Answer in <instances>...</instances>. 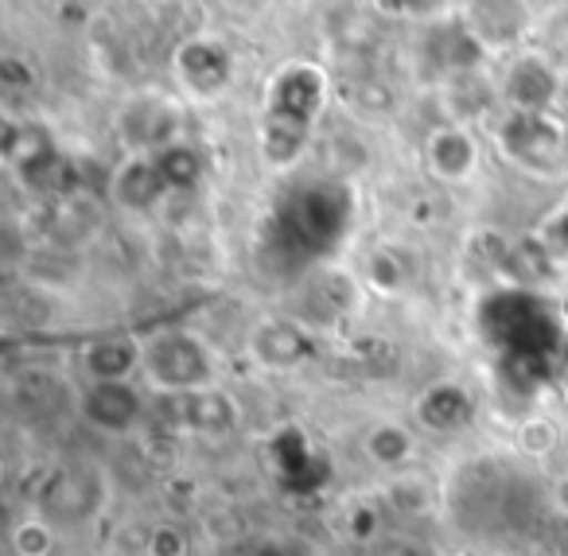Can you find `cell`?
<instances>
[{"label":"cell","instance_id":"1","mask_svg":"<svg viewBox=\"0 0 568 556\" xmlns=\"http://www.w3.org/2000/svg\"><path fill=\"white\" fill-rule=\"evenodd\" d=\"M479 327L503 354H545L560 346V323L534 292H490L479 307Z\"/></svg>","mask_w":568,"mask_h":556},{"label":"cell","instance_id":"2","mask_svg":"<svg viewBox=\"0 0 568 556\" xmlns=\"http://www.w3.org/2000/svg\"><path fill=\"white\" fill-rule=\"evenodd\" d=\"M351 219V199L339 183H312V188L296 191L281 211V230L276 242L293 257H316L327 253L339 234L347 230Z\"/></svg>","mask_w":568,"mask_h":556},{"label":"cell","instance_id":"3","mask_svg":"<svg viewBox=\"0 0 568 556\" xmlns=\"http://www.w3.org/2000/svg\"><path fill=\"white\" fill-rule=\"evenodd\" d=\"M141 370L149 374V382L156 385L164 397H175V393H199L211 390V354L187 331H168V335H156L144 343V362Z\"/></svg>","mask_w":568,"mask_h":556},{"label":"cell","instance_id":"4","mask_svg":"<svg viewBox=\"0 0 568 556\" xmlns=\"http://www.w3.org/2000/svg\"><path fill=\"white\" fill-rule=\"evenodd\" d=\"M498 144H503V152L514 164H521L526 172H537V175L560 172L568 160L565 129H560L549 113L510 110L498 121Z\"/></svg>","mask_w":568,"mask_h":556},{"label":"cell","instance_id":"5","mask_svg":"<svg viewBox=\"0 0 568 556\" xmlns=\"http://www.w3.org/2000/svg\"><path fill=\"white\" fill-rule=\"evenodd\" d=\"M327 98V79L320 67L293 63L284 67L268 87V125L296 129V133H312L320 110Z\"/></svg>","mask_w":568,"mask_h":556},{"label":"cell","instance_id":"6","mask_svg":"<svg viewBox=\"0 0 568 556\" xmlns=\"http://www.w3.org/2000/svg\"><path fill=\"white\" fill-rule=\"evenodd\" d=\"M175 79L187 94L195 98H219L234 82V55L222 40L211 36H195V40H183L175 48Z\"/></svg>","mask_w":568,"mask_h":556},{"label":"cell","instance_id":"7","mask_svg":"<svg viewBox=\"0 0 568 556\" xmlns=\"http://www.w3.org/2000/svg\"><path fill=\"white\" fill-rule=\"evenodd\" d=\"M164 416L175 428L199 432V436H226L237 428V401L222 390L175 393L164 401Z\"/></svg>","mask_w":568,"mask_h":556},{"label":"cell","instance_id":"8","mask_svg":"<svg viewBox=\"0 0 568 556\" xmlns=\"http://www.w3.org/2000/svg\"><path fill=\"white\" fill-rule=\"evenodd\" d=\"M40 506L55 522H82L102 506V475L94 467H67L43 486Z\"/></svg>","mask_w":568,"mask_h":556},{"label":"cell","instance_id":"9","mask_svg":"<svg viewBox=\"0 0 568 556\" xmlns=\"http://www.w3.org/2000/svg\"><path fill=\"white\" fill-rule=\"evenodd\" d=\"M144 413L141 393L129 382H90L87 393H82V416H87L90 428L110 432V436H121L129 432Z\"/></svg>","mask_w":568,"mask_h":556},{"label":"cell","instance_id":"10","mask_svg":"<svg viewBox=\"0 0 568 556\" xmlns=\"http://www.w3.org/2000/svg\"><path fill=\"white\" fill-rule=\"evenodd\" d=\"M250 351H253V358L268 370H296L316 354V343H312V335L301 323L265 320L250 335Z\"/></svg>","mask_w":568,"mask_h":556},{"label":"cell","instance_id":"11","mask_svg":"<svg viewBox=\"0 0 568 556\" xmlns=\"http://www.w3.org/2000/svg\"><path fill=\"white\" fill-rule=\"evenodd\" d=\"M506 98H510V110L518 113H549L557 102V74L537 55L518 59L506 74Z\"/></svg>","mask_w":568,"mask_h":556},{"label":"cell","instance_id":"12","mask_svg":"<svg viewBox=\"0 0 568 556\" xmlns=\"http://www.w3.org/2000/svg\"><path fill=\"white\" fill-rule=\"evenodd\" d=\"M425 156H428L433 175L444 183H464L467 175L475 172V164H479V149H475L471 133H464V129H456V125L436 129L425 144Z\"/></svg>","mask_w":568,"mask_h":556},{"label":"cell","instance_id":"13","mask_svg":"<svg viewBox=\"0 0 568 556\" xmlns=\"http://www.w3.org/2000/svg\"><path fill=\"white\" fill-rule=\"evenodd\" d=\"M164 180H160L156 164L149 156H136L129 164L118 168L113 175V199H118L121 211H133V214H149L152 206L164 199Z\"/></svg>","mask_w":568,"mask_h":556},{"label":"cell","instance_id":"14","mask_svg":"<svg viewBox=\"0 0 568 556\" xmlns=\"http://www.w3.org/2000/svg\"><path fill=\"white\" fill-rule=\"evenodd\" d=\"M471 413H475V405H471V397H467V390H459V385H452V382L428 385L417 401V421L433 432H459L464 424H471Z\"/></svg>","mask_w":568,"mask_h":556},{"label":"cell","instance_id":"15","mask_svg":"<svg viewBox=\"0 0 568 556\" xmlns=\"http://www.w3.org/2000/svg\"><path fill=\"white\" fill-rule=\"evenodd\" d=\"M144 362V346L133 338H102L82 354L90 382H129L136 366Z\"/></svg>","mask_w":568,"mask_h":556},{"label":"cell","instance_id":"16","mask_svg":"<svg viewBox=\"0 0 568 556\" xmlns=\"http://www.w3.org/2000/svg\"><path fill=\"white\" fill-rule=\"evenodd\" d=\"M498 374H503V385L514 393H537L541 385H549L552 377L560 374L557 362L545 358V354H503L498 362Z\"/></svg>","mask_w":568,"mask_h":556},{"label":"cell","instance_id":"17","mask_svg":"<svg viewBox=\"0 0 568 556\" xmlns=\"http://www.w3.org/2000/svg\"><path fill=\"white\" fill-rule=\"evenodd\" d=\"M152 164H156L168 191H191L203 180V156H199V149H191V144H183V141H172L168 149H160L156 156H152Z\"/></svg>","mask_w":568,"mask_h":556},{"label":"cell","instance_id":"18","mask_svg":"<svg viewBox=\"0 0 568 556\" xmlns=\"http://www.w3.org/2000/svg\"><path fill=\"white\" fill-rule=\"evenodd\" d=\"M20 172H24V180L32 183L36 191H48V195L67 199L74 188V164L55 149V144H48L40 156H32L28 164H20Z\"/></svg>","mask_w":568,"mask_h":556},{"label":"cell","instance_id":"19","mask_svg":"<svg viewBox=\"0 0 568 556\" xmlns=\"http://www.w3.org/2000/svg\"><path fill=\"white\" fill-rule=\"evenodd\" d=\"M366 455H371L378 467H402L413 455V436L402 424H378L366 436Z\"/></svg>","mask_w":568,"mask_h":556},{"label":"cell","instance_id":"20","mask_svg":"<svg viewBox=\"0 0 568 556\" xmlns=\"http://www.w3.org/2000/svg\"><path fill=\"white\" fill-rule=\"evenodd\" d=\"M304 144H308V133H296V129H284V125H268L261 129V152L273 168H288L301 160Z\"/></svg>","mask_w":568,"mask_h":556},{"label":"cell","instance_id":"21","mask_svg":"<svg viewBox=\"0 0 568 556\" xmlns=\"http://www.w3.org/2000/svg\"><path fill=\"white\" fill-rule=\"evenodd\" d=\"M440 67H448V71H475V67L483 63V43L475 32H467V28H448V40H444L440 48Z\"/></svg>","mask_w":568,"mask_h":556},{"label":"cell","instance_id":"22","mask_svg":"<svg viewBox=\"0 0 568 556\" xmlns=\"http://www.w3.org/2000/svg\"><path fill=\"white\" fill-rule=\"evenodd\" d=\"M12 548H17V556H51V548H55V529H51L48 522H24L17 525V533H12Z\"/></svg>","mask_w":568,"mask_h":556},{"label":"cell","instance_id":"23","mask_svg":"<svg viewBox=\"0 0 568 556\" xmlns=\"http://www.w3.org/2000/svg\"><path fill=\"white\" fill-rule=\"evenodd\" d=\"M366 281H371L378 292H397L405 284L402 261H397L394 253H386V250L371 253V257H366Z\"/></svg>","mask_w":568,"mask_h":556},{"label":"cell","instance_id":"24","mask_svg":"<svg viewBox=\"0 0 568 556\" xmlns=\"http://www.w3.org/2000/svg\"><path fill=\"white\" fill-rule=\"evenodd\" d=\"M389 502H394L397 514H425L428 502H433V491H428V483H420V478H397V483L389 486Z\"/></svg>","mask_w":568,"mask_h":556},{"label":"cell","instance_id":"25","mask_svg":"<svg viewBox=\"0 0 568 556\" xmlns=\"http://www.w3.org/2000/svg\"><path fill=\"white\" fill-rule=\"evenodd\" d=\"M557 428H552L549 421H526L521 424V436H518V444H521V452L526 455H537V459H541V455H549L552 447H557Z\"/></svg>","mask_w":568,"mask_h":556},{"label":"cell","instance_id":"26","mask_svg":"<svg viewBox=\"0 0 568 556\" xmlns=\"http://www.w3.org/2000/svg\"><path fill=\"white\" fill-rule=\"evenodd\" d=\"M144 553L149 556H183L187 553V537H183L180 525H156V529L149 533V545H144Z\"/></svg>","mask_w":568,"mask_h":556},{"label":"cell","instance_id":"27","mask_svg":"<svg viewBox=\"0 0 568 556\" xmlns=\"http://www.w3.org/2000/svg\"><path fill=\"white\" fill-rule=\"evenodd\" d=\"M541 242L549 245V253L552 257H568V211H560L557 219L545 226V234H541Z\"/></svg>","mask_w":568,"mask_h":556},{"label":"cell","instance_id":"28","mask_svg":"<svg viewBox=\"0 0 568 556\" xmlns=\"http://www.w3.org/2000/svg\"><path fill=\"white\" fill-rule=\"evenodd\" d=\"M371 556H433L425 545H417V540H405V537H386L378 540V545L371 548Z\"/></svg>","mask_w":568,"mask_h":556},{"label":"cell","instance_id":"29","mask_svg":"<svg viewBox=\"0 0 568 556\" xmlns=\"http://www.w3.org/2000/svg\"><path fill=\"white\" fill-rule=\"evenodd\" d=\"M358 105L374 113H386L389 105H394V94H389L382 82H363V87H358Z\"/></svg>","mask_w":568,"mask_h":556},{"label":"cell","instance_id":"30","mask_svg":"<svg viewBox=\"0 0 568 556\" xmlns=\"http://www.w3.org/2000/svg\"><path fill=\"white\" fill-rule=\"evenodd\" d=\"M0 74H4V82H9V87H28V82H32V71H24V67H20V59H12V55L0 59Z\"/></svg>","mask_w":568,"mask_h":556},{"label":"cell","instance_id":"31","mask_svg":"<svg viewBox=\"0 0 568 556\" xmlns=\"http://www.w3.org/2000/svg\"><path fill=\"white\" fill-rule=\"evenodd\" d=\"M371 509H358L355 517H351V533H355V537H374V522H371Z\"/></svg>","mask_w":568,"mask_h":556},{"label":"cell","instance_id":"32","mask_svg":"<svg viewBox=\"0 0 568 556\" xmlns=\"http://www.w3.org/2000/svg\"><path fill=\"white\" fill-rule=\"evenodd\" d=\"M257 556H304L301 548H288V545H268L265 553H257Z\"/></svg>","mask_w":568,"mask_h":556},{"label":"cell","instance_id":"33","mask_svg":"<svg viewBox=\"0 0 568 556\" xmlns=\"http://www.w3.org/2000/svg\"><path fill=\"white\" fill-rule=\"evenodd\" d=\"M557 385H560V393L568 397V366H560V374H557Z\"/></svg>","mask_w":568,"mask_h":556},{"label":"cell","instance_id":"34","mask_svg":"<svg viewBox=\"0 0 568 556\" xmlns=\"http://www.w3.org/2000/svg\"><path fill=\"white\" fill-rule=\"evenodd\" d=\"M560 502H565V506H568V478H565V483H560Z\"/></svg>","mask_w":568,"mask_h":556}]
</instances>
